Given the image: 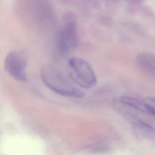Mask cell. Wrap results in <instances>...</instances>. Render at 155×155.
Instances as JSON below:
<instances>
[{
    "label": "cell",
    "instance_id": "cell-4",
    "mask_svg": "<svg viewBox=\"0 0 155 155\" xmlns=\"http://www.w3.org/2000/svg\"><path fill=\"white\" fill-rule=\"evenodd\" d=\"M28 57L24 51H15L7 55L4 68L6 71L13 78L21 81L28 80L26 74V68Z\"/></svg>",
    "mask_w": 155,
    "mask_h": 155
},
{
    "label": "cell",
    "instance_id": "cell-2",
    "mask_svg": "<svg viewBox=\"0 0 155 155\" xmlns=\"http://www.w3.org/2000/svg\"><path fill=\"white\" fill-rule=\"evenodd\" d=\"M68 70L70 78L80 87L90 89L97 84V78L93 69L84 59L71 58L68 62Z\"/></svg>",
    "mask_w": 155,
    "mask_h": 155
},
{
    "label": "cell",
    "instance_id": "cell-3",
    "mask_svg": "<svg viewBox=\"0 0 155 155\" xmlns=\"http://www.w3.org/2000/svg\"><path fill=\"white\" fill-rule=\"evenodd\" d=\"M57 44L59 51L62 54L68 53L78 45L77 21L71 13L67 15L64 25L59 31Z\"/></svg>",
    "mask_w": 155,
    "mask_h": 155
},
{
    "label": "cell",
    "instance_id": "cell-1",
    "mask_svg": "<svg viewBox=\"0 0 155 155\" xmlns=\"http://www.w3.org/2000/svg\"><path fill=\"white\" fill-rule=\"evenodd\" d=\"M41 79L50 89L62 96L82 98L85 93L78 88L58 70L51 66H45L41 71Z\"/></svg>",
    "mask_w": 155,
    "mask_h": 155
},
{
    "label": "cell",
    "instance_id": "cell-5",
    "mask_svg": "<svg viewBox=\"0 0 155 155\" xmlns=\"http://www.w3.org/2000/svg\"><path fill=\"white\" fill-rule=\"evenodd\" d=\"M138 68L144 73L154 75L155 71V58L153 54L148 52L139 54L136 59Z\"/></svg>",
    "mask_w": 155,
    "mask_h": 155
},
{
    "label": "cell",
    "instance_id": "cell-7",
    "mask_svg": "<svg viewBox=\"0 0 155 155\" xmlns=\"http://www.w3.org/2000/svg\"><path fill=\"white\" fill-rule=\"evenodd\" d=\"M143 102L147 107L155 114V99L152 97H147L143 100Z\"/></svg>",
    "mask_w": 155,
    "mask_h": 155
},
{
    "label": "cell",
    "instance_id": "cell-6",
    "mask_svg": "<svg viewBox=\"0 0 155 155\" xmlns=\"http://www.w3.org/2000/svg\"><path fill=\"white\" fill-rule=\"evenodd\" d=\"M117 99L121 103L127 105L128 107L137 110H139L140 112L149 115H154L155 114L151 112L144 104L143 101L130 97L121 96L118 97Z\"/></svg>",
    "mask_w": 155,
    "mask_h": 155
}]
</instances>
